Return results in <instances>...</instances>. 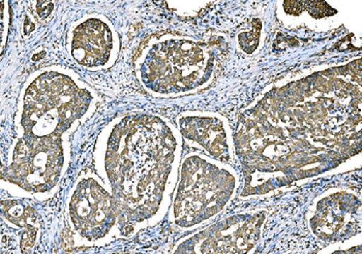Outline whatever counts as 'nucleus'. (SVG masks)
<instances>
[{"mask_svg": "<svg viewBox=\"0 0 362 254\" xmlns=\"http://www.w3.org/2000/svg\"><path fill=\"white\" fill-rule=\"evenodd\" d=\"M177 148L171 127L153 116L117 118L103 131L95 160L110 187L118 222H142L156 213Z\"/></svg>", "mask_w": 362, "mask_h": 254, "instance_id": "f257e3e1", "label": "nucleus"}, {"mask_svg": "<svg viewBox=\"0 0 362 254\" xmlns=\"http://www.w3.org/2000/svg\"><path fill=\"white\" fill-rule=\"evenodd\" d=\"M95 97L70 71L47 68L26 82L16 123L20 137H62L90 110Z\"/></svg>", "mask_w": 362, "mask_h": 254, "instance_id": "f03ea898", "label": "nucleus"}, {"mask_svg": "<svg viewBox=\"0 0 362 254\" xmlns=\"http://www.w3.org/2000/svg\"><path fill=\"white\" fill-rule=\"evenodd\" d=\"M212 59L200 44L180 37L162 39L147 47L141 57L143 84L158 93L193 90L211 75Z\"/></svg>", "mask_w": 362, "mask_h": 254, "instance_id": "7ed1b4c3", "label": "nucleus"}, {"mask_svg": "<svg viewBox=\"0 0 362 254\" xmlns=\"http://www.w3.org/2000/svg\"><path fill=\"white\" fill-rule=\"evenodd\" d=\"M235 180L220 162L200 155L185 158L174 200V222L181 227L202 224L216 215L234 193Z\"/></svg>", "mask_w": 362, "mask_h": 254, "instance_id": "20e7f679", "label": "nucleus"}, {"mask_svg": "<svg viewBox=\"0 0 362 254\" xmlns=\"http://www.w3.org/2000/svg\"><path fill=\"white\" fill-rule=\"evenodd\" d=\"M66 144L62 137H20L12 159L2 171L8 181L25 195L37 198L54 193L66 169Z\"/></svg>", "mask_w": 362, "mask_h": 254, "instance_id": "39448f33", "label": "nucleus"}, {"mask_svg": "<svg viewBox=\"0 0 362 254\" xmlns=\"http://www.w3.org/2000/svg\"><path fill=\"white\" fill-rule=\"evenodd\" d=\"M68 211L74 231L88 243L106 239L118 220L113 197L95 174L80 176L69 198Z\"/></svg>", "mask_w": 362, "mask_h": 254, "instance_id": "423d86ee", "label": "nucleus"}, {"mask_svg": "<svg viewBox=\"0 0 362 254\" xmlns=\"http://www.w3.org/2000/svg\"><path fill=\"white\" fill-rule=\"evenodd\" d=\"M71 57L90 70L111 66L117 55V41L104 16H87L78 21L69 35Z\"/></svg>", "mask_w": 362, "mask_h": 254, "instance_id": "0eeeda50", "label": "nucleus"}, {"mask_svg": "<svg viewBox=\"0 0 362 254\" xmlns=\"http://www.w3.org/2000/svg\"><path fill=\"white\" fill-rule=\"evenodd\" d=\"M181 133L218 159L230 157V135L222 118L212 114H187L180 118Z\"/></svg>", "mask_w": 362, "mask_h": 254, "instance_id": "6e6552de", "label": "nucleus"}, {"mask_svg": "<svg viewBox=\"0 0 362 254\" xmlns=\"http://www.w3.org/2000/svg\"><path fill=\"white\" fill-rule=\"evenodd\" d=\"M2 214L10 222L16 226L24 227L22 235V250L28 253L37 240V229L35 227V211L30 207L24 206L20 200L2 202Z\"/></svg>", "mask_w": 362, "mask_h": 254, "instance_id": "1a4fd4ad", "label": "nucleus"}, {"mask_svg": "<svg viewBox=\"0 0 362 254\" xmlns=\"http://www.w3.org/2000/svg\"><path fill=\"white\" fill-rule=\"evenodd\" d=\"M261 23L259 20H256L254 23V28L251 31L241 33L239 35V44L241 49L247 53L254 52L255 49L258 46L259 37H260Z\"/></svg>", "mask_w": 362, "mask_h": 254, "instance_id": "9d476101", "label": "nucleus"}, {"mask_svg": "<svg viewBox=\"0 0 362 254\" xmlns=\"http://www.w3.org/2000/svg\"><path fill=\"white\" fill-rule=\"evenodd\" d=\"M307 4L310 6H308V11H310V14L316 18L324 17V16L332 15L335 13L326 2H307Z\"/></svg>", "mask_w": 362, "mask_h": 254, "instance_id": "9b49d317", "label": "nucleus"}, {"mask_svg": "<svg viewBox=\"0 0 362 254\" xmlns=\"http://www.w3.org/2000/svg\"><path fill=\"white\" fill-rule=\"evenodd\" d=\"M303 4L300 1H285L284 6L289 14L298 15L303 11Z\"/></svg>", "mask_w": 362, "mask_h": 254, "instance_id": "f8f14e48", "label": "nucleus"}, {"mask_svg": "<svg viewBox=\"0 0 362 254\" xmlns=\"http://www.w3.org/2000/svg\"><path fill=\"white\" fill-rule=\"evenodd\" d=\"M39 4L41 6V8H37V14L41 16L42 18L48 17L53 10L52 2H41Z\"/></svg>", "mask_w": 362, "mask_h": 254, "instance_id": "ddd939ff", "label": "nucleus"}]
</instances>
